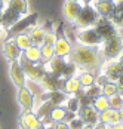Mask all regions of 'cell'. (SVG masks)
<instances>
[{
	"mask_svg": "<svg viewBox=\"0 0 123 129\" xmlns=\"http://www.w3.org/2000/svg\"><path fill=\"white\" fill-rule=\"evenodd\" d=\"M104 76L108 79L110 82H116L117 79L123 74V67L117 59H111V61H104Z\"/></svg>",
	"mask_w": 123,
	"mask_h": 129,
	"instance_id": "4fadbf2b",
	"label": "cell"
},
{
	"mask_svg": "<svg viewBox=\"0 0 123 129\" xmlns=\"http://www.w3.org/2000/svg\"><path fill=\"white\" fill-rule=\"evenodd\" d=\"M62 31V25L59 27V34H56V40H55V45H53V49H55V55L58 56H62V58H68L70 53H71V49H73V43L67 39Z\"/></svg>",
	"mask_w": 123,
	"mask_h": 129,
	"instance_id": "ba28073f",
	"label": "cell"
},
{
	"mask_svg": "<svg viewBox=\"0 0 123 129\" xmlns=\"http://www.w3.org/2000/svg\"><path fill=\"white\" fill-rule=\"evenodd\" d=\"M67 110L68 111H71V113H77L79 110H80V103H79V100L76 98V96H71V98H68L67 101Z\"/></svg>",
	"mask_w": 123,
	"mask_h": 129,
	"instance_id": "d6a6232c",
	"label": "cell"
},
{
	"mask_svg": "<svg viewBox=\"0 0 123 129\" xmlns=\"http://www.w3.org/2000/svg\"><path fill=\"white\" fill-rule=\"evenodd\" d=\"M80 2H82L83 5H90V3H92L94 0H80Z\"/></svg>",
	"mask_w": 123,
	"mask_h": 129,
	"instance_id": "7dc6e473",
	"label": "cell"
},
{
	"mask_svg": "<svg viewBox=\"0 0 123 129\" xmlns=\"http://www.w3.org/2000/svg\"><path fill=\"white\" fill-rule=\"evenodd\" d=\"M3 55L8 61H19V58L22 56V51L18 48L13 37H8L3 43Z\"/></svg>",
	"mask_w": 123,
	"mask_h": 129,
	"instance_id": "9c48e42d",
	"label": "cell"
},
{
	"mask_svg": "<svg viewBox=\"0 0 123 129\" xmlns=\"http://www.w3.org/2000/svg\"><path fill=\"white\" fill-rule=\"evenodd\" d=\"M77 113L80 114L82 120L85 122V125L95 126V125H98L99 123V113L94 108L92 104H89V105H82L80 110H79Z\"/></svg>",
	"mask_w": 123,
	"mask_h": 129,
	"instance_id": "5bb4252c",
	"label": "cell"
},
{
	"mask_svg": "<svg viewBox=\"0 0 123 129\" xmlns=\"http://www.w3.org/2000/svg\"><path fill=\"white\" fill-rule=\"evenodd\" d=\"M92 105H94V108H95L98 113L104 111V110H107V108H110L108 98H107V96H104V95H99V96H97V98L92 101Z\"/></svg>",
	"mask_w": 123,
	"mask_h": 129,
	"instance_id": "4316f807",
	"label": "cell"
},
{
	"mask_svg": "<svg viewBox=\"0 0 123 129\" xmlns=\"http://www.w3.org/2000/svg\"><path fill=\"white\" fill-rule=\"evenodd\" d=\"M76 73H77V67L74 65L73 61H67V64L64 67V71H62V79H68V77H73L76 76Z\"/></svg>",
	"mask_w": 123,
	"mask_h": 129,
	"instance_id": "4dcf8cb0",
	"label": "cell"
},
{
	"mask_svg": "<svg viewBox=\"0 0 123 129\" xmlns=\"http://www.w3.org/2000/svg\"><path fill=\"white\" fill-rule=\"evenodd\" d=\"M67 125L70 126V129H83L85 122L82 120V117H80V116H77V114H76V116H74L73 119L67 123Z\"/></svg>",
	"mask_w": 123,
	"mask_h": 129,
	"instance_id": "d590c367",
	"label": "cell"
},
{
	"mask_svg": "<svg viewBox=\"0 0 123 129\" xmlns=\"http://www.w3.org/2000/svg\"><path fill=\"white\" fill-rule=\"evenodd\" d=\"M83 129H94V126H90V125H85Z\"/></svg>",
	"mask_w": 123,
	"mask_h": 129,
	"instance_id": "c3c4849f",
	"label": "cell"
},
{
	"mask_svg": "<svg viewBox=\"0 0 123 129\" xmlns=\"http://www.w3.org/2000/svg\"><path fill=\"white\" fill-rule=\"evenodd\" d=\"M116 123H120V114H119V110H111L110 126L111 125H116Z\"/></svg>",
	"mask_w": 123,
	"mask_h": 129,
	"instance_id": "74e56055",
	"label": "cell"
},
{
	"mask_svg": "<svg viewBox=\"0 0 123 129\" xmlns=\"http://www.w3.org/2000/svg\"><path fill=\"white\" fill-rule=\"evenodd\" d=\"M65 113H67V108H64L61 105H55V107L52 108V111H50L49 117L53 123H58V122H62V120H64Z\"/></svg>",
	"mask_w": 123,
	"mask_h": 129,
	"instance_id": "484cf974",
	"label": "cell"
},
{
	"mask_svg": "<svg viewBox=\"0 0 123 129\" xmlns=\"http://www.w3.org/2000/svg\"><path fill=\"white\" fill-rule=\"evenodd\" d=\"M9 74L12 79L13 85L16 88H22L27 83V76H25L24 70L19 64V61H11V67H9Z\"/></svg>",
	"mask_w": 123,
	"mask_h": 129,
	"instance_id": "8fae6325",
	"label": "cell"
},
{
	"mask_svg": "<svg viewBox=\"0 0 123 129\" xmlns=\"http://www.w3.org/2000/svg\"><path fill=\"white\" fill-rule=\"evenodd\" d=\"M40 52H42V61H43V62L49 61L52 56H55V49H53V46L42 45V46H40Z\"/></svg>",
	"mask_w": 123,
	"mask_h": 129,
	"instance_id": "f546056e",
	"label": "cell"
},
{
	"mask_svg": "<svg viewBox=\"0 0 123 129\" xmlns=\"http://www.w3.org/2000/svg\"><path fill=\"white\" fill-rule=\"evenodd\" d=\"M37 18H39V15H37L36 12L34 13H28V15L22 16L16 24H13L11 28H8V31H9V37H13V36L19 34V33H28V31L31 30V27L36 25Z\"/></svg>",
	"mask_w": 123,
	"mask_h": 129,
	"instance_id": "8992f818",
	"label": "cell"
},
{
	"mask_svg": "<svg viewBox=\"0 0 123 129\" xmlns=\"http://www.w3.org/2000/svg\"><path fill=\"white\" fill-rule=\"evenodd\" d=\"M39 85H40V88L43 90V93H45V92H52V90H56V89H62L64 79L55 77V76H52L49 73H46L45 77L39 82Z\"/></svg>",
	"mask_w": 123,
	"mask_h": 129,
	"instance_id": "9a60e30c",
	"label": "cell"
},
{
	"mask_svg": "<svg viewBox=\"0 0 123 129\" xmlns=\"http://www.w3.org/2000/svg\"><path fill=\"white\" fill-rule=\"evenodd\" d=\"M2 34H3V27L0 25V36H2Z\"/></svg>",
	"mask_w": 123,
	"mask_h": 129,
	"instance_id": "681fc988",
	"label": "cell"
},
{
	"mask_svg": "<svg viewBox=\"0 0 123 129\" xmlns=\"http://www.w3.org/2000/svg\"><path fill=\"white\" fill-rule=\"evenodd\" d=\"M119 114H120V122L123 123V107L120 108V110H119Z\"/></svg>",
	"mask_w": 123,
	"mask_h": 129,
	"instance_id": "bcb514c9",
	"label": "cell"
},
{
	"mask_svg": "<svg viewBox=\"0 0 123 129\" xmlns=\"http://www.w3.org/2000/svg\"><path fill=\"white\" fill-rule=\"evenodd\" d=\"M116 85H117V92L119 93H123V74L116 80Z\"/></svg>",
	"mask_w": 123,
	"mask_h": 129,
	"instance_id": "f35d334b",
	"label": "cell"
},
{
	"mask_svg": "<svg viewBox=\"0 0 123 129\" xmlns=\"http://www.w3.org/2000/svg\"><path fill=\"white\" fill-rule=\"evenodd\" d=\"M43 101H49L53 105H61L64 104L67 100H68V95L61 89H56V90H52V92H45L42 96H40Z\"/></svg>",
	"mask_w": 123,
	"mask_h": 129,
	"instance_id": "d6986e66",
	"label": "cell"
},
{
	"mask_svg": "<svg viewBox=\"0 0 123 129\" xmlns=\"http://www.w3.org/2000/svg\"><path fill=\"white\" fill-rule=\"evenodd\" d=\"M77 42L82 46L87 48H99L102 43V37L98 34V31L94 27H87V28H80L77 33Z\"/></svg>",
	"mask_w": 123,
	"mask_h": 129,
	"instance_id": "277c9868",
	"label": "cell"
},
{
	"mask_svg": "<svg viewBox=\"0 0 123 129\" xmlns=\"http://www.w3.org/2000/svg\"><path fill=\"white\" fill-rule=\"evenodd\" d=\"M70 2H80V0H70ZM80 3H82V2H80Z\"/></svg>",
	"mask_w": 123,
	"mask_h": 129,
	"instance_id": "f907efd6",
	"label": "cell"
},
{
	"mask_svg": "<svg viewBox=\"0 0 123 129\" xmlns=\"http://www.w3.org/2000/svg\"><path fill=\"white\" fill-rule=\"evenodd\" d=\"M123 52V39L120 34H116L110 39L102 40L101 46L98 49V53L104 61H111V59H117Z\"/></svg>",
	"mask_w": 123,
	"mask_h": 129,
	"instance_id": "7a4b0ae2",
	"label": "cell"
},
{
	"mask_svg": "<svg viewBox=\"0 0 123 129\" xmlns=\"http://www.w3.org/2000/svg\"><path fill=\"white\" fill-rule=\"evenodd\" d=\"M94 129H111V126H110V125H105V123H101V122H99L98 125H95V126H94Z\"/></svg>",
	"mask_w": 123,
	"mask_h": 129,
	"instance_id": "60d3db41",
	"label": "cell"
},
{
	"mask_svg": "<svg viewBox=\"0 0 123 129\" xmlns=\"http://www.w3.org/2000/svg\"><path fill=\"white\" fill-rule=\"evenodd\" d=\"M85 93H86L87 96L94 101L97 96H99V95H102V90H101V86L99 85H97V83H94V85H90L89 88H86V90H85Z\"/></svg>",
	"mask_w": 123,
	"mask_h": 129,
	"instance_id": "1f68e13d",
	"label": "cell"
},
{
	"mask_svg": "<svg viewBox=\"0 0 123 129\" xmlns=\"http://www.w3.org/2000/svg\"><path fill=\"white\" fill-rule=\"evenodd\" d=\"M55 40H56V31H53V30H46L45 39H43V45L53 46V45H55Z\"/></svg>",
	"mask_w": 123,
	"mask_h": 129,
	"instance_id": "e575fe53",
	"label": "cell"
},
{
	"mask_svg": "<svg viewBox=\"0 0 123 129\" xmlns=\"http://www.w3.org/2000/svg\"><path fill=\"white\" fill-rule=\"evenodd\" d=\"M5 6H6V3H5V0H0V12L5 9Z\"/></svg>",
	"mask_w": 123,
	"mask_h": 129,
	"instance_id": "ee69618b",
	"label": "cell"
},
{
	"mask_svg": "<svg viewBox=\"0 0 123 129\" xmlns=\"http://www.w3.org/2000/svg\"><path fill=\"white\" fill-rule=\"evenodd\" d=\"M18 103L21 105L22 111H27V110H33L34 107V103H36V96L31 93V90L28 89L27 86H22V88H18Z\"/></svg>",
	"mask_w": 123,
	"mask_h": 129,
	"instance_id": "7c38bea8",
	"label": "cell"
},
{
	"mask_svg": "<svg viewBox=\"0 0 123 129\" xmlns=\"http://www.w3.org/2000/svg\"><path fill=\"white\" fill-rule=\"evenodd\" d=\"M71 61L80 71H95L104 64V59L101 58L97 48H87L82 45H74L71 49Z\"/></svg>",
	"mask_w": 123,
	"mask_h": 129,
	"instance_id": "6da1fadb",
	"label": "cell"
},
{
	"mask_svg": "<svg viewBox=\"0 0 123 129\" xmlns=\"http://www.w3.org/2000/svg\"><path fill=\"white\" fill-rule=\"evenodd\" d=\"M43 129H48V128H43Z\"/></svg>",
	"mask_w": 123,
	"mask_h": 129,
	"instance_id": "816d5d0a",
	"label": "cell"
},
{
	"mask_svg": "<svg viewBox=\"0 0 123 129\" xmlns=\"http://www.w3.org/2000/svg\"><path fill=\"white\" fill-rule=\"evenodd\" d=\"M77 79H79V83H80L82 89H86V88H89L90 85L95 83L97 76L94 74V71H82V73L77 76Z\"/></svg>",
	"mask_w": 123,
	"mask_h": 129,
	"instance_id": "cb8c5ba5",
	"label": "cell"
},
{
	"mask_svg": "<svg viewBox=\"0 0 123 129\" xmlns=\"http://www.w3.org/2000/svg\"><path fill=\"white\" fill-rule=\"evenodd\" d=\"M45 64H46L45 65L46 73H49V74L55 76V77H61L62 71H64V67H65V64H67V61H65V58L55 55V56L50 58L49 61H46Z\"/></svg>",
	"mask_w": 123,
	"mask_h": 129,
	"instance_id": "30bf717a",
	"label": "cell"
},
{
	"mask_svg": "<svg viewBox=\"0 0 123 129\" xmlns=\"http://www.w3.org/2000/svg\"><path fill=\"white\" fill-rule=\"evenodd\" d=\"M13 39H15V42H16L18 48H19L22 52H24L27 48H30V46L33 45V43H31V39H30V36H28V33H19V34L13 36Z\"/></svg>",
	"mask_w": 123,
	"mask_h": 129,
	"instance_id": "d4e9b609",
	"label": "cell"
},
{
	"mask_svg": "<svg viewBox=\"0 0 123 129\" xmlns=\"http://www.w3.org/2000/svg\"><path fill=\"white\" fill-rule=\"evenodd\" d=\"M90 5L95 8V11L98 12L99 16H102V18H108L111 13L114 12L116 2H114V0H94Z\"/></svg>",
	"mask_w": 123,
	"mask_h": 129,
	"instance_id": "ac0fdd59",
	"label": "cell"
},
{
	"mask_svg": "<svg viewBox=\"0 0 123 129\" xmlns=\"http://www.w3.org/2000/svg\"><path fill=\"white\" fill-rule=\"evenodd\" d=\"M45 33H46V28L43 25H33L31 30L28 31V36L31 39V43L36 45V46H42L43 45V39H45Z\"/></svg>",
	"mask_w": 123,
	"mask_h": 129,
	"instance_id": "ffe728a7",
	"label": "cell"
},
{
	"mask_svg": "<svg viewBox=\"0 0 123 129\" xmlns=\"http://www.w3.org/2000/svg\"><path fill=\"white\" fill-rule=\"evenodd\" d=\"M82 8H83V3L67 0V2L64 3V18H65V21L74 22V21L77 19L80 11H82Z\"/></svg>",
	"mask_w": 123,
	"mask_h": 129,
	"instance_id": "e0dca14e",
	"label": "cell"
},
{
	"mask_svg": "<svg viewBox=\"0 0 123 129\" xmlns=\"http://www.w3.org/2000/svg\"><path fill=\"white\" fill-rule=\"evenodd\" d=\"M52 129H70V126L65 122H58V123H53V128Z\"/></svg>",
	"mask_w": 123,
	"mask_h": 129,
	"instance_id": "ab89813d",
	"label": "cell"
},
{
	"mask_svg": "<svg viewBox=\"0 0 123 129\" xmlns=\"http://www.w3.org/2000/svg\"><path fill=\"white\" fill-rule=\"evenodd\" d=\"M98 19H99V15H98V12L95 11V8H94L92 5H83V8H82V11L79 13L77 19L74 21L73 24L80 30V28L94 27Z\"/></svg>",
	"mask_w": 123,
	"mask_h": 129,
	"instance_id": "3957f363",
	"label": "cell"
},
{
	"mask_svg": "<svg viewBox=\"0 0 123 129\" xmlns=\"http://www.w3.org/2000/svg\"><path fill=\"white\" fill-rule=\"evenodd\" d=\"M108 103H110V108L111 110H120L123 107V93H114L108 96Z\"/></svg>",
	"mask_w": 123,
	"mask_h": 129,
	"instance_id": "83f0119b",
	"label": "cell"
},
{
	"mask_svg": "<svg viewBox=\"0 0 123 129\" xmlns=\"http://www.w3.org/2000/svg\"><path fill=\"white\" fill-rule=\"evenodd\" d=\"M21 125H22V129H43V125H42L40 119L37 117L36 113H33V110L22 111Z\"/></svg>",
	"mask_w": 123,
	"mask_h": 129,
	"instance_id": "2e32d148",
	"label": "cell"
},
{
	"mask_svg": "<svg viewBox=\"0 0 123 129\" xmlns=\"http://www.w3.org/2000/svg\"><path fill=\"white\" fill-rule=\"evenodd\" d=\"M110 116H111V108H107V110L101 111L99 113V122L105 123V125H110Z\"/></svg>",
	"mask_w": 123,
	"mask_h": 129,
	"instance_id": "8d00e7d4",
	"label": "cell"
},
{
	"mask_svg": "<svg viewBox=\"0 0 123 129\" xmlns=\"http://www.w3.org/2000/svg\"><path fill=\"white\" fill-rule=\"evenodd\" d=\"M22 56H25L28 61L31 62H36L39 64L42 61V52H40V46H36V45H31L30 48H27L24 52H22Z\"/></svg>",
	"mask_w": 123,
	"mask_h": 129,
	"instance_id": "603a6c76",
	"label": "cell"
},
{
	"mask_svg": "<svg viewBox=\"0 0 123 129\" xmlns=\"http://www.w3.org/2000/svg\"><path fill=\"white\" fill-rule=\"evenodd\" d=\"M114 11H116V12H122L123 13V0H122V2H119V3H116Z\"/></svg>",
	"mask_w": 123,
	"mask_h": 129,
	"instance_id": "b9f144b4",
	"label": "cell"
},
{
	"mask_svg": "<svg viewBox=\"0 0 123 129\" xmlns=\"http://www.w3.org/2000/svg\"><path fill=\"white\" fill-rule=\"evenodd\" d=\"M94 28L98 31V34L102 37V40H107L110 37H113V36H116V34H119V28L111 22L110 18L99 16V19L95 22Z\"/></svg>",
	"mask_w": 123,
	"mask_h": 129,
	"instance_id": "52a82bcc",
	"label": "cell"
},
{
	"mask_svg": "<svg viewBox=\"0 0 123 129\" xmlns=\"http://www.w3.org/2000/svg\"><path fill=\"white\" fill-rule=\"evenodd\" d=\"M111 129H123V123H116V125H111Z\"/></svg>",
	"mask_w": 123,
	"mask_h": 129,
	"instance_id": "7bdbcfd3",
	"label": "cell"
},
{
	"mask_svg": "<svg viewBox=\"0 0 123 129\" xmlns=\"http://www.w3.org/2000/svg\"><path fill=\"white\" fill-rule=\"evenodd\" d=\"M80 89H82V86H80V83H79L77 76L64 79V85H62V89L61 90H64L67 95H76Z\"/></svg>",
	"mask_w": 123,
	"mask_h": 129,
	"instance_id": "44dd1931",
	"label": "cell"
},
{
	"mask_svg": "<svg viewBox=\"0 0 123 129\" xmlns=\"http://www.w3.org/2000/svg\"><path fill=\"white\" fill-rule=\"evenodd\" d=\"M117 61H119V62L122 64V67H123V52H122V53H120V56L117 58Z\"/></svg>",
	"mask_w": 123,
	"mask_h": 129,
	"instance_id": "f6af8a7d",
	"label": "cell"
},
{
	"mask_svg": "<svg viewBox=\"0 0 123 129\" xmlns=\"http://www.w3.org/2000/svg\"><path fill=\"white\" fill-rule=\"evenodd\" d=\"M108 18H110L111 22L117 27V28H122L123 30V13L122 12H116V11H114Z\"/></svg>",
	"mask_w": 123,
	"mask_h": 129,
	"instance_id": "836d02e7",
	"label": "cell"
},
{
	"mask_svg": "<svg viewBox=\"0 0 123 129\" xmlns=\"http://www.w3.org/2000/svg\"><path fill=\"white\" fill-rule=\"evenodd\" d=\"M19 64H21L25 76H27V80H31V82H37V83H39L42 79L45 77V74H46L45 67L37 65L36 62L28 61L25 56H21V58H19Z\"/></svg>",
	"mask_w": 123,
	"mask_h": 129,
	"instance_id": "5b68a950",
	"label": "cell"
},
{
	"mask_svg": "<svg viewBox=\"0 0 123 129\" xmlns=\"http://www.w3.org/2000/svg\"><path fill=\"white\" fill-rule=\"evenodd\" d=\"M6 8L15 11L16 13H19L21 16H25V15L30 13V8H28V2L27 0H9Z\"/></svg>",
	"mask_w": 123,
	"mask_h": 129,
	"instance_id": "7402d4cb",
	"label": "cell"
},
{
	"mask_svg": "<svg viewBox=\"0 0 123 129\" xmlns=\"http://www.w3.org/2000/svg\"><path fill=\"white\" fill-rule=\"evenodd\" d=\"M101 90H102V95L104 96H111V95H114V93H117V85H116V82H107V83H104L102 86H101Z\"/></svg>",
	"mask_w": 123,
	"mask_h": 129,
	"instance_id": "f1b7e54d",
	"label": "cell"
}]
</instances>
